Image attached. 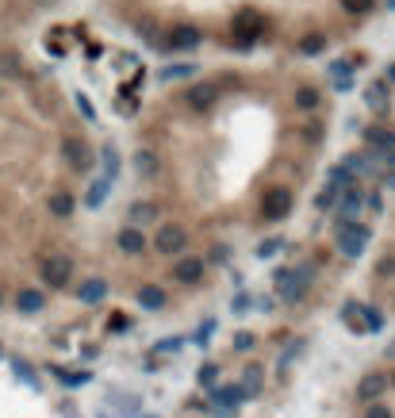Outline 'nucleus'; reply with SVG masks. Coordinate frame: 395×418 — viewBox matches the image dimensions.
Segmentation results:
<instances>
[{
  "label": "nucleus",
  "mask_w": 395,
  "mask_h": 418,
  "mask_svg": "<svg viewBox=\"0 0 395 418\" xmlns=\"http://www.w3.org/2000/svg\"><path fill=\"white\" fill-rule=\"evenodd\" d=\"M368 238H373V231H368L365 223H357V219H342L338 223V250L345 257H361Z\"/></svg>",
  "instance_id": "f257e3e1"
},
{
  "label": "nucleus",
  "mask_w": 395,
  "mask_h": 418,
  "mask_svg": "<svg viewBox=\"0 0 395 418\" xmlns=\"http://www.w3.org/2000/svg\"><path fill=\"white\" fill-rule=\"evenodd\" d=\"M261 31H265V15H261L257 8H242V12L234 15V43L242 46V50H250V46L257 43Z\"/></svg>",
  "instance_id": "f03ea898"
},
{
  "label": "nucleus",
  "mask_w": 395,
  "mask_h": 418,
  "mask_svg": "<svg viewBox=\"0 0 395 418\" xmlns=\"http://www.w3.org/2000/svg\"><path fill=\"white\" fill-rule=\"evenodd\" d=\"M39 273H43V284H51V288H65V284L73 281V261L65 257V253H51V257H43Z\"/></svg>",
  "instance_id": "7ed1b4c3"
},
{
  "label": "nucleus",
  "mask_w": 395,
  "mask_h": 418,
  "mask_svg": "<svg viewBox=\"0 0 395 418\" xmlns=\"http://www.w3.org/2000/svg\"><path fill=\"white\" fill-rule=\"evenodd\" d=\"M365 142H368V154H373L376 161H384V166L395 169V135L384 127H368L365 130Z\"/></svg>",
  "instance_id": "20e7f679"
},
{
  "label": "nucleus",
  "mask_w": 395,
  "mask_h": 418,
  "mask_svg": "<svg viewBox=\"0 0 395 418\" xmlns=\"http://www.w3.org/2000/svg\"><path fill=\"white\" fill-rule=\"evenodd\" d=\"M288 211H292V192L288 188H269L265 200H261V215L269 223H281V219H288Z\"/></svg>",
  "instance_id": "39448f33"
},
{
  "label": "nucleus",
  "mask_w": 395,
  "mask_h": 418,
  "mask_svg": "<svg viewBox=\"0 0 395 418\" xmlns=\"http://www.w3.org/2000/svg\"><path fill=\"white\" fill-rule=\"evenodd\" d=\"M185 245H188V234H185V227H177V223H166L158 231V238H154V250L166 253V257H173V253H185Z\"/></svg>",
  "instance_id": "423d86ee"
},
{
  "label": "nucleus",
  "mask_w": 395,
  "mask_h": 418,
  "mask_svg": "<svg viewBox=\"0 0 395 418\" xmlns=\"http://www.w3.org/2000/svg\"><path fill=\"white\" fill-rule=\"evenodd\" d=\"M203 269H208V265H203V257H188V253H185V257L173 261V281H177V284H200Z\"/></svg>",
  "instance_id": "0eeeda50"
},
{
  "label": "nucleus",
  "mask_w": 395,
  "mask_h": 418,
  "mask_svg": "<svg viewBox=\"0 0 395 418\" xmlns=\"http://www.w3.org/2000/svg\"><path fill=\"white\" fill-rule=\"evenodd\" d=\"M200 43H203V35H200V27H192V23H180V27H173L166 35L169 50H196Z\"/></svg>",
  "instance_id": "6e6552de"
},
{
  "label": "nucleus",
  "mask_w": 395,
  "mask_h": 418,
  "mask_svg": "<svg viewBox=\"0 0 395 418\" xmlns=\"http://www.w3.org/2000/svg\"><path fill=\"white\" fill-rule=\"evenodd\" d=\"M62 154H65V161H69L73 169H88V166H93V150H88L77 135H65L62 138Z\"/></svg>",
  "instance_id": "1a4fd4ad"
},
{
  "label": "nucleus",
  "mask_w": 395,
  "mask_h": 418,
  "mask_svg": "<svg viewBox=\"0 0 395 418\" xmlns=\"http://www.w3.org/2000/svg\"><path fill=\"white\" fill-rule=\"evenodd\" d=\"M384 391H388V372H368L365 380L357 384V399H361V403H376Z\"/></svg>",
  "instance_id": "9d476101"
},
{
  "label": "nucleus",
  "mask_w": 395,
  "mask_h": 418,
  "mask_svg": "<svg viewBox=\"0 0 395 418\" xmlns=\"http://www.w3.org/2000/svg\"><path fill=\"white\" fill-rule=\"evenodd\" d=\"M238 403H246V396H242V388H238V384L211 388V407H215V411H234Z\"/></svg>",
  "instance_id": "9b49d317"
},
{
  "label": "nucleus",
  "mask_w": 395,
  "mask_h": 418,
  "mask_svg": "<svg viewBox=\"0 0 395 418\" xmlns=\"http://www.w3.org/2000/svg\"><path fill=\"white\" fill-rule=\"evenodd\" d=\"M135 299H138V307L142 311H161L166 307V288H161V284H142V288L135 292Z\"/></svg>",
  "instance_id": "f8f14e48"
},
{
  "label": "nucleus",
  "mask_w": 395,
  "mask_h": 418,
  "mask_svg": "<svg viewBox=\"0 0 395 418\" xmlns=\"http://www.w3.org/2000/svg\"><path fill=\"white\" fill-rule=\"evenodd\" d=\"M43 307H46V296L39 288H20L15 292V311H20V315H39Z\"/></svg>",
  "instance_id": "ddd939ff"
},
{
  "label": "nucleus",
  "mask_w": 395,
  "mask_h": 418,
  "mask_svg": "<svg viewBox=\"0 0 395 418\" xmlns=\"http://www.w3.org/2000/svg\"><path fill=\"white\" fill-rule=\"evenodd\" d=\"M115 242H119V250L127 253V257H138V253H146V234L138 231V227H123Z\"/></svg>",
  "instance_id": "4468645a"
},
{
  "label": "nucleus",
  "mask_w": 395,
  "mask_h": 418,
  "mask_svg": "<svg viewBox=\"0 0 395 418\" xmlns=\"http://www.w3.org/2000/svg\"><path fill=\"white\" fill-rule=\"evenodd\" d=\"M104 296H108V281H100V276L77 284V299H81V303H100Z\"/></svg>",
  "instance_id": "2eb2a0df"
},
{
  "label": "nucleus",
  "mask_w": 395,
  "mask_h": 418,
  "mask_svg": "<svg viewBox=\"0 0 395 418\" xmlns=\"http://www.w3.org/2000/svg\"><path fill=\"white\" fill-rule=\"evenodd\" d=\"M361 203H365V192H361V184H349L342 192V200H338V208H342V219H353L361 211Z\"/></svg>",
  "instance_id": "dca6fc26"
},
{
  "label": "nucleus",
  "mask_w": 395,
  "mask_h": 418,
  "mask_svg": "<svg viewBox=\"0 0 395 418\" xmlns=\"http://www.w3.org/2000/svg\"><path fill=\"white\" fill-rule=\"evenodd\" d=\"M188 104H192L196 112H211V104H215V85H196L192 93H188Z\"/></svg>",
  "instance_id": "f3484780"
},
{
  "label": "nucleus",
  "mask_w": 395,
  "mask_h": 418,
  "mask_svg": "<svg viewBox=\"0 0 395 418\" xmlns=\"http://www.w3.org/2000/svg\"><path fill=\"white\" fill-rule=\"evenodd\" d=\"M46 208H51V215H58V219H69L73 215V196L69 192H51V200H46Z\"/></svg>",
  "instance_id": "a211bd4d"
},
{
  "label": "nucleus",
  "mask_w": 395,
  "mask_h": 418,
  "mask_svg": "<svg viewBox=\"0 0 395 418\" xmlns=\"http://www.w3.org/2000/svg\"><path fill=\"white\" fill-rule=\"evenodd\" d=\"M54 376L65 388H85V384L93 380V372H85V368H54Z\"/></svg>",
  "instance_id": "6ab92c4d"
},
{
  "label": "nucleus",
  "mask_w": 395,
  "mask_h": 418,
  "mask_svg": "<svg viewBox=\"0 0 395 418\" xmlns=\"http://www.w3.org/2000/svg\"><path fill=\"white\" fill-rule=\"evenodd\" d=\"M365 100H368V108H376V112L388 108V81H373V85L365 88Z\"/></svg>",
  "instance_id": "aec40b11"
},
{
  "label": "nucleus",
  "mask_w": 395,
  "mask_h": 418,
  "mask_svg": "<svg viewBox=\"0 0 395 418\" xmlns=\"http://www.w3.org/2000/svg\"><path fill=\"white\" fill-rule=\"evenodd\" d=\"M127 219H130V223H154V219H158V203H150V200H138V203H130Z\"/></svg>",
  "instance_id": "412c9836"
},
{
  "label": "nucleus",
  "mask_w": 395,
  "mask_h": 418,
  "mask_svg": "<svg viewBox=\"0 0 395 418\" xmlns=\"http://www.w3.org/2000/svg\"><path fill=\"white\" fill-rule=\"evenodd\" d=\"M238 388H242V396H246V399L257 396V391H261V368H257V365L246 368V372H242V384H238Z\"/></svg>",
  "instance_id": "4be33fe9"
},
{
  "label": "nucleus",
  "mask_w": 395,
  "mask_h": 418,
  "mask_svg": "<svg viewBox=\"0 0 395 418\" xmlns=\"http://www.w3.org/2000/svg\"><path fill=\"white\" fill-rule=\"evenodd\" d=\"M108 188H112L108 177H104V180H93V184H88V192H85V208H100L104 196H108Z\"/></svg>",
  "instance_id": "5701e85b"
},
{
  "label": "nucleus",
  "mask_w": 395,
  "mask_h": 418,
  "mask_svg": "<svg viewBox=\"0 0 395 418\" xmlns=\"http://www.w3.org/2000/svg\"><path fill=\"white\" fill-rule=\"evenodd\" d=\"M135 169H138V177H154L158 173V158H154L150 150H138L135 154Z\"/></svg>",
  "instance_id": "b1692460"
},
{
  "label": "nucleus",
  "mask_w": 395,
  "mask_h": 418,
  "mask_svg": "<svg viewBox=\"0 0 395 418\" xmlns=\"http://www.w3.org/2000/svg\"><path fill=\"white\" fill-rule=\"evenodd\" d=\"M295 108H303V112H315V108H319V93H315L311 85L295 88Z\"/></svg>",
  "instance_id": "393cba45"
},
{
  "label": "nucleus",
  "mask_w": 395,
  "mask_h": 418,
  "mask_svg": "<svg viewBox=\"0 0 395 418\" xmlns=\"http://www.w3.org/2000/svg\"><path fill=\"white\" fill-rule=\"evenodd\" d=\"M192 73H196L192 62H177V65H169V69L161 73V81H180V77H192Z\"/></svg>",
  "instance_id": "a878e982"
},
{
  "label": "nucleus",
  "mask_w": 395,
  "mask_h": 418,
  "mask_svg": "<svg viewBox=\"0 0 395 418\" xmlns=\"http://www.w3.org/2000/svg\"><path fill=\"white\" fill-rule=\"evenodd\" d=\"M326 50V35H303L300 54H323Z\"/></svg>",
  "instance_id": "bb28decb"
},
{
  "label": "nucleus",
  "mask_w": 395,
  "mask_h": 418,
  "mask_svg": "<svg viewBox=\"0 0 395 418\" xmlns=\"http://www.w3.org/2000/svg\"><path fill=\"white\" fill-rule=\"evenodd\" d=\"M100 161H104V169H108V180H115V173H119V154H115V146H104Z\"/></svg>",
  "instance_id": "cd10ccee"
},
{
  "label": "nucleus",
  "mask_w": 395,
  "mask_h": 418,
  "mask_svg": "<svg viewBox=\"0 0 395 418\" xmlns=\"http://www.w3.org/2000/svg\"><path fill=\"white\" fill-rule=\"evenodd\" d=\"M20 69H23V62L15 58L12 50H4V54H0V73H4V77H15Z\"/></svg>",
  "instance_id": "c85d7f7f"
},
{
  "label": "nucleus",
  "mask_w": 395,
  "mask_h": 418,
  "mask_svg": "<svg viewBox=\"0 0 395 418\" xmlns=\"http://www.w3.org/2000/svg\"><path fill=\"white\" fill-rule=\"evenodd\" d=\"M342 192H345V188H334V184H326L323 188V196H319V208H338V200H342Z\"/></svg>",
  "instance_id": "c756f323"
},
{
  "label": "nucleus",
  "mask_w": 395,
  "mask_h": 418,
  "mask_svg": "<svg viewBox=\"0 0 395 418\" xmlns=\"http://www.w3.org/2000/svg\"><path fill=\"white\" fill-rule=\"evenodd\" d=\"M200 388H215V376H219V365L215 360H208V365H200Z\"/></svg>",
  "instance_id": "7c9ffc66"
},
{
  "label": "nucleus",
  "mask_w": 395,
  "mask_h": 418,
  "mask_svg": "<svg viewBox=\"0 0 395 418\" xmlns=\"http://www.w3.org/2000/svg\"><path fill=\"white\" fill-rule=\"evenodd\" d=\"M12 372L20 376L23 384H31V388H35V384H39V380H35V368H31L27 360H12Z\"/></svg>",
  "instance_id": "2f4dec72"
},
{
  "label": "nucleus",
  "mask_w": 395,
  "mask_h": 418,
  "mask_svg": "<svg viewBox=\"0 0 395 418\" xmlns=\"http://www.w3.org/2000/svg\"><path fill=\"white\" fill-rule=\"evenodd\" d=\"M330 73H334V85L338 88H349V62H334Z\"/></svg>",
  "instance_id": "473e14b6"
},
{
  "label": "nucleus",
  "mask_w": 395,
  "mask_h": 418,
  "mask_svg": "<svg viewBox=\"0 0 395 418\" xmlns=\"http://www.w3.org/2000/svg\"><path fill=\"white\" fill-rule=\"evenodd\" d=\"M253 342H257V338H253L250 330H238V334H234V349H238V353H250Z\"/></svg>",
  "instance_id": "72a5a7b5"
},
{
  "label": "nucleus",
  "mask_w": 395,
  "mask_h": 418,
  "mask_svg": "<svg viewBox=\"0 0 395 418\" xmlns=\"http://www.w3.org/2000/svg\"><path fill=\"white\" fill-rule=\"evenodd\" d=\"M365 418H391V407L376 399V403H368V407H365Z\"/></svg>",
  "instance_id": "f704fd0d"
},
{
  "label": "nucleus",
  "mask_w": 395,
  "mask_h": 418,
  "mask_svg": "<svg viewBox=\"0 0 395 418\" xmlns=\"http://www.w3.org/2000/svg\"><path fill=\"white\" fill-rule=\"evenodd\" d=\"M373 4H376V0H342V8H345V12H368Z\"/></svg>",
  "instance_id": "c9c22d12"
},
{
  "label": "nucleus",
  "mask_w": 395,
  "mask_h": 418,
  "mask_svg": "<svg viewBox=\"0 0 395 418\" xmlns=\"http://www.w3.org/2000/svg\"><path fill=\"white\" fill-rule=\"evenodd\" d=\"M281 245H284L281 238H269V242H261V245H257V257H273V250H281Z\"/></svg>",
  "instance_id": "e433bc0d"
},
{
  "label": "nucleus",
  "mask_w": 395,
  "mask_h": 418,
  "mask_svg": "<svg viewBox=\"0 0 395 418\" xmlns=\"http://www.w3.org/2000/svg\"><path fill=\"white\" fill-rule=\"evenodd\" d=\"M180 349V338H161L158 342V353H177Z\"/></svg>",
  "instance_id": "4c0bfd02"
},
{
  "label": "nucleus",
  "mask_w": 395,
  "mask_h": 418,
  "mask_svg": "<svg viewBox=\"0 0 395 418\" xmlns=\"http://www.w3.org/2000/svg\"><path fill=\"white\" fill-rule=\"evenodd\" d=\"M388 77H391V81H395V65H391V69H388Z\"/></svg>",
  "instance_id": "58836bf2"
},
{
  "label": "nucleus",
  "mask_w": 395,
  "mask_h": 418,
  "mask_svg": "<svg viewBox=\"0 0 395 418\" xmlns=\"http://www.w3.org/2000/svg\"><path fill=\"white\" fill-rule=\"evenodd\" d=\"M388 8H391V12H395V0H388Z\"/></svg>",
  "instance_id": "ea45409f"
},
{
  "label": "nucleus",
  "mask_w": 395,
  "mask_h": 418,
  "mask_svg": "<svg viewBox=\"0 0 395 418\" xmlns=\"http://www.w3.org/2000/svg\"><path fill=\"white\" fill-rule=\"evenodd\" d=\"M142 418H158V414H142Z\"/></svg>",
  "instance_id": "a19ab883"
},
{
  "label": "nucleus",
  "mask_w": 395,
  "mask_h": 418,
  "mask_svg": "<svg viewBox=\"0 0 395 418\" xmlns=\"http://www.w3.org/2000/svg\"><path fill=\"white\" fill-rule=\"evenodd\" d=\"M391 384H395V376H391Z\"/></svg>",
  "instance_id": "79ce46f5"
},
{
  "label": "nucleus",
  "mask_w": 395,
  "mask_h": 418,
  "mask_svg": "<svg viewBox=\"0 0 395 418\" xmlns=\"http://www.w3.org/2000/svg\"><path fill=\"white\" fill-rule=\"evenodd\" d=\"M0 353H4V349H0Z\"/></svg>",
  "instance_id": "37998d69"
}]
</instances>
